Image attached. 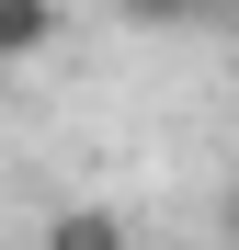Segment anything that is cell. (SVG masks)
<instances>
[{
  "instance_id": "6da1fadb",
  "label": "cell",
  "mask_w": 239,
  "mask_h": 250,
  "mask_svg": "<svg viewBox=\"0 0 239 250\" xmlns=\"http://www.w3.org/2000/svg\"><path fill=\"white\" fill-rule=\"evenodd\" d=\"M68 34V12L57 0H0V68H23V57H46Z\"/></svg>"
},
{
  "instance_id": "3957f363",
  "label": "cell",
  "mask_w": 239,
  "mask_h": 250,
  "mask_svg": "<svg viewBox=\"0 0 239 250\" xmlns=\"http://www.w3.org/2000/svg\"><path fill=\"white\" fill-rule=\"evenodd\" d=\"M114 12H126L137 34H171V23H194V12H205V0H114Z\"/></svg>"
},
{
  "instance_id": "5b68a950",
  "label": "cell",
  "mask_w": 239,
  "mask_h": 250,
  "mask_svg": "<svg viewBox=\"0 0 239 250\" xmlns=\"http://www.w3.org/2000/svg\"><path fill=\"white\" fill-rule=\"evenodd\" d=\"M205 12H228V23H239V0H205Z\"/></svg>"
},
{
  "instance_id": "7a4b0ae2",
  "label": "cell",
  "mask_w": 239,
  "mask_h": 250,
  "mask_svg": "<svg viewBox=\"0 0 239 250\" xmlns=\"http://www.w3.org/2000/svg\"><path fill=\"white\" fill-rule=\"evenodd\" d=\"M46 250H137V228L114 216V205H57V216H46Z\"/></svg>"
},
{
  "instance_id": "277c9868",
  "label": "cell",
  "mask_w": 239,
  "mask_h": 250,
  "mask_svg": "<svg viewBox=\"0 0 239 250\" xmlns=\"http://www.w3.org/2000/svg\"><path fill=\"white\" fill-rule=\"evenodd\" d=\"M217 239H228V250H239V182H228V193H217Z\"/></svg>"
}]
</instances>
